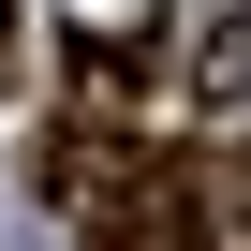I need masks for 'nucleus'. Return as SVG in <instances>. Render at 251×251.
<instances>
[{
    "mask_svg": "<svg viewBox=\"0 0 251 251\" xmlns=\"http://www.w3.org/2000/svg\"><path fill=\"white\" fill-rule=\"evenodd\" d=\"M89 251H207V192L177 163H133V177L89 207Z\"/></svg>",
    "mask_w": 251,
    "mask_h": 251,
    "instance_id": "obj_1",
    "label": "nucleus"
},
{
    "mask_svg": "<svg viewBox=\"0 0 251 251\" xmlns=\"http://www.w3.org/2000/svg\"><path fill=\"white\" fill-rule=\"evenodd\" d=\"M192 89H207V103H236V89H251V15H236V30L207 45V59H192Z\"/></svg>",
    "mask_w": 251,
    "mask_h": 251,
    "instance_id": "obj_2",
    "label": "nucleus"
},
{
    "mask_svg": "<svg viewBox=\"0 0 251 251\" xmlns=\"http://www.w3.org/2000/svg\"><path fill=\"white\" fill-rule=\"evenodd\" d=\"M0 30H15V0H0Z\"/></svg>",
    "mask_w": 251,
    "mask_h": 251,
    "instance_id": "obj_3",
    "label": "nucleus"
}]
</instances>
